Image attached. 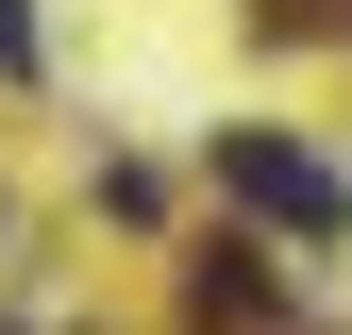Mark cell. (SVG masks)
<instances>
[{
  "instance_id": "cell-2",
  "label": "cell",
  "mask_w": 352,
  "mask_h": 335,
  "mask_svg": "<svg viewBox=\"0 0 352 335\" xmlns=\"http://www.w3.org/2000/svg\"><path fill=\"white\" fill-rule=\"evenodd\" d=\"M269 319H285V285L252 268V251H218L201 268V335H269Z\"/></svg>"
},
{
  "instance_id": "cell-3",
  "label": "cell",
  "mask_w": 352,
  "mask_h": 335,
  "mask_svg": "<svg viewBox=\"0 0 352 335\" xmlns=\"http://www.w3.org/2000/svg\"><path fill=\"white\" fill-rule=\"evenodd\" d=\"M0 67H34V17H17V0H0Z\"/></svg>"
},
{
  "instance_id": "cell-1",
  "label": "cell",
  "mask_w": 352,
  "mask_h": 335,
  "mask_svg": "<svg viewBox=\"0 0 352 335\" xmlns=\"http://www.w3.org/2000/svg\"><path fill=\"white\" fill-rule=\"evenodd\" d=\"M218 201H252L269 235H352V185H336L302 135H252V117L218 135Z\"/></svg>"
}]
</instances>
